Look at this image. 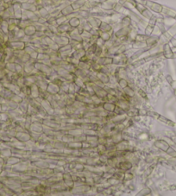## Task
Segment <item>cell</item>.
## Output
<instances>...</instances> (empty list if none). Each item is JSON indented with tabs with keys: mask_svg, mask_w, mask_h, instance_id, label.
Returning <instances> with one entry per match:
<instances>
[{
	"mask_svg": "<svg viewBox=\"0 0 176 196\" xmlns=\"http://www.w3.org/2000/svg\"><path fill=\"white\" fill-rule=\"evenodd\" d=\"M86 20L89 22V23L92 25V27L94 28V29H99V25H100V23H101V22H102V20H101L100 18H99V17H93V16L89 17Z\"/></svg>",
	"mask_w": 176,
	"mask_h": 196,
	"instance_id": "cell-9",
	"label": "cell"
},
{
	"mask_svg": "<svg viewBox=\"0 0 176 196\" xmlns=\"http://www.w3.org/2000/svg\"><path fill=\"white\" fill-rule=\"evenodd\" d=\"M99 31H103V32H111V33H114V30L112 28V24H110L109 23L105 21H102L99 27Z\"/></svg>",
	"mask_w": 176,
	"mask_h": 196,
	"instance_id": "cell-8",
	"label": "cell"
},
{
	"mask_svg": "<svg viewBox=\"0 0 176 196\" xmlns=\"http://www.w3.org/2000/svg\"><path fill=\"white\" fill-rule=\"evenodd\" d=\"M85 56H86V49L84 48H79V49H76V50H73V53H72V56L79 60H80L82 57H84Z\"/></svg>",
	"mask_w": 176,
	"mask_h": 196,
	"instance_id": "cell-13",
	"label": "cell"
},
{
	"mask_svg": "<svg viewBox=\"0 0 176 196\" xmlns=\"http://www.w3.org/2000/svg\"><path fill=\"white\" fill-rule=\"evenodd\" d=\"M145 6L147 8H149V10H152L153 11L157 13H161L162 11V6L159 4H156L154 1H146Z\"/></svg>",
	"mask_w": 176,
	"mask_h": 196,
	"instance_id": "cell-5",
	"label": "cell"
},
{
	"mask_svg": "<svg viewBox=\"0 0 176 196\" xmlns=\"http://www.w3.org/2000/svg\"><path fill=\"white\" fill-rule=\"evenodd\" d=\"M7 46L10 47L13 50H23L26 46V43L23 42L22 40H17V41H11L7 43Z\"/></svg>",
	"mask_w": 176,
	"mask_h": 196,
	"instance_id": "cell-3",
	"label": "cell"
},
{
	"mask_svg": "<svg viewBox=\"0 0 176 196\" xmlns=\"http://www.w3.org/2000/svg\"><path fill=\"white\" fill-rule=\"evenodd\" d=\"M86 0H73V2H71V5L74 10V11L80 10L83 7V5L86 4Z\"/></svg>",
	"mask_w": 176,
	"mask_h": 196,
	"instance_id": "cell-15",
	"label": "cell"
},
{
	"mask_svg": "<svg viewBox=\"0 0 176 196\" xmlns=\"http://www.w3.org/2000/svg\"><path fill=\"white\" fill-rule=\"evenodd\" d=\"M72 29H73V28L69 25L68 22L65 23L60 24V25H58V31H59V34H68Z\"/></svg>",
	"mask_w": 176,
	"mask_h": 196,
	"instance_id": "cell-11",
	"label": "cell"
},
{
	"mask_svg": "<svg viewBox=\"0 0 176 196\" xmlns=\"http://www.w3.org/2000/svg\"><path fill=\"white\" fill-rule=\"evenodd\" d=\"M23 30H24V33H25L26 35H29V36H33L36 32V29H35V27L33 23L27 26L26 28L23 29Z\"/></svg>",
	"mask_w": 176,
	"mask_h": 196,
	"instance_id": "cell-18",
	"label": "cell"
},
{
	"mask_svg": "<svg viewBox=\"0 0 176 196\" xmlns=\"http://www.w3.org/2000/svg\"><path fill=\"white\" fill-rule=\"evenodd\" d=\"M131 29H132L131 25L128 26V27H122L119 30H116L114 32V35L116 36L117 38H119V37H122V36H127L129 32H130Z\"/></svg>",
	"mask_w": 176,
	"mask_h": 196,
	"instance_id": "cell-4",
	"label": "cell"
},
{
	"mask_svg": "<svg viewBox=\"0 0 176 196\" xmlns=\"http://www.w3.org/2000/svg\"><path fill=\"white\" fill-rule=\"evenodd\" d=\"M22 9L25 10H30V11H33V12H36L37 10V6L35 4H32L30 2H25L22 4Z\"/></svg>",
	"mask_w": 176,
	"mask_h": 196,
	"instance_id": "cell-12",
	"label": "cell"
},
{
	"mask_svg": "<svg viewBox=\"0 0 176 196\" xmlns=\"http://www.w3.org/2000/svg\"><path fill=\"white\" fill-rule=\"evenodd\" d=\"M102 108L104 110H105L108 112H114V110L116 108V104L112 102H104L103 104H101Z\"/></svg>",
	"mask_w": 176,
	"mask_h": 196,
	"instance_id": "cell-14",
	"label": "cell"
},
{
	"mask_svg": "<svg viewBox=\"0 0 176 196\" xmlns=\"http://www.w3.org/2000/svg\"><path fill=\"white\" fill-rule=\"evenodd\" d=\"M86 1H87V0H86Z\"/></svg>",
	"mask_w": 176,
	"mask_h": 196,
	"instance_id": "cell-33",
	"label": "cell"
},
{
	"mask_svg": "<svg viewBox=\"0 0 176 196\" xmlns=\"http://www.w3.org/2000/svg\"><path fill=\"white\" fill-rule=\"evenodd\" d=\"M159 41V37L157 35H149L148 39L146 40V44L147 47L149 48H153L156 46V44Z\"/></svg>",
	"mask_w": 176,
	"mask_h": 196,
	"instance_id": "cell-10",
	"label": "cell"
},
{
	"mask_svg": "<svg viewBox=\"0 0 176 196\" xmlns=\"http://www.w3.org/2000/svg\"><path fill=\"white\" fill-rule=\"evenodd\" d=\"M73 12H74V10H73V8L72 7L71 4H67V5L64 6L63 8L61 9V10H60V14L63 15V16H66V17L70 15V14H72Z\"/></svg>",
	"mask_w": 176,
	"mask_h": 196,
	"instance_id": "cell-19",
	"label": "cell"
},
{
	"mask_svg": "<svg viewBox=\"0 0 176 196\" xmlns=\"http://www.w3.org/2000/svg\"><path fill=\"white\" fill-rule=\"evenodd\" d=\"M146 1H155V0H146Z\"/></svg>",
	"mask_w": 176,
	"mask_h": 196,
	"instance_id": "cell-32",
	"label": "cell"
},
{
	"mask_svg": "<svg viewBox=\"0 0 176 196\" xmlns=\"http://www.w3.org/2000/svg\"><path fill=\"white\" fill-rule=\"evenodd\" d=\"M123 92H124V94H126L129 98H133L135 96V90L132 87H130L129 85H127L126 87H125L123 89Z\"/></svg>",
	"mask_w": 176,
	"mask_h": 196,
	"instance_id": "cell-23",
	"label": "cell"
},
{
	"mask_svg": "<svg viewBox=\"0 0 176 196\" xmlns=\"http://www.w3.org/2000/svg\"><path fill=\"white\" fill-rule=\"evenodd\" d=\"M97 77L99 78L100 81L103 82L104 85H106L108 83H110V81H109V75L104 73H102L101 71L100 72L97 73Z\"/></svg>",
	"mask_w": 176,
	"mask_h": 196,
	"instance_id": "cell-21",
	"label": "cell"
},
{
	"mask_svg": "<svg viewBox=\"0 0 176 196\" xmlns=\"http://www.w3.org/2000/svg\"><path fill=\"white\" fill-rule=\"evenodd\" d=\"M41 43H42V44H43V46L49 48L52 44H54L55 42H54L53 38H51L50 36H47V35H45L44 36H43V37L41 38Z\"/></svg>",
	"mask_w": 176,
	"mask_h": 196,
	"instance_id": "cell-17",
	"label": "cell"
},
{
	"mask_svg": "<svg viewBox=\"0 0 176 196\" xmlns=\"http://www.w3.org/2000/svg\"><path fill=\"white\" fill-rule=\"evenodd\" d=\"M154 28H155L154 26H151V25H149V24H148V25L145 27L144 34L147 35H149H149H152V33L154 32Z\"/></svg>",
	"mask_w": 176,
	"mask_h": 196,
	"instance_id": "cell-28",
	"label": "cell"
},
{
	"mask_svg": "<svg viewBox=\"0 0 176 196\" xmlns=\"http://www.w3.org/2000/svg\"><path fill=\"white\" fill-rule=\"evenodd\" d=\"M134 178V175L129 172H125V179L126 181H131Z\"/></svg>",
	"mask_w": 176,
	"mask_h": 196,
	"instance_id": "cell-29",
	"label": "cell"
},
{
	"mask_svg": "<svg viewBox=\"0 0 176 196\" xmlns=\"http://www.w3.org/2000/svg\"><path fill=\"white\" fill-rule=\"evenodd\" d=\"M132 167H133L132 162L129 160H126V159H125L123 162H118L116 165L117 169H118L119 170L123 171V172H126V171L131 169Z\"/></svg>",
	"mask_w": 176,
	"mask_h": 196,
	"instance_id": "cell-2",
	"label": "cell"
},
{
	"mask_svg": "<svg viewBox=\"0 0 176 196\" xmlns=\"http://www.w3.org/2000/svg\"><path fill=\"white\" fill-rule=\"evenodd\" d=\"M150 189L148 188H145L144 189H142L141 193H138L137 195H142V194H144V195H146V194H150Z\"/></svg>",
	"mask_w": 176,
	"mask_h": 196,
	"instance_id": "cell-30",
	"label": "cell"
},
{
	"mask_svg": "<svg viewBox=\"0 0 176 196\" xmlns=\"http://www.w3.org/2000/svg\"><path fill=\"white\" fill-rule=\"evenodd\" d=\"M117 1L118 0H106L105 2L100 4V7L104 10H113Z\"/></svg>",
	"mask_w": 176,
	"mask_h": 196,
	"instance_id": "cell-6",
	"label": "cell"
},
{
	"mask_svg": "<svg viewBox=\"0 0 176 196\" xmlns=\"http://www.w3.org/2000/svg\"><path fill=\"white\" fill-rule=\"evenodd\" d=\"M131 47L133 48H137V49H142L147 47L146 42H138V41H134L131 43Z\"/></svg>",
	"mask_w": 176,
	"mask_h": 196,
	"instance_id": "cell-22",
	"label": "cell"
},
{
	"mask_svg": "<svg viewBox=\"0 0 176 196\" xmlns=\"http://www.w3.org/2000/svg\"><path fill=\"white\" fill-rule=\"evenodd\" d=\"M68 23L72 28H78L79 26L80 25V18L78 17H72V18L68 20Z\"/></svg>",
	"mask_w": 176,
	"mask_h": 196,
	"instance_id": "cell-20",
	"label": "cell"
},
{
	"mask_svg": "<svg viewBox=\"0 0 176 196\" xmlns=\"http://www.w3.org/2000/svg\"><path fill=\"white\" fill-rule=\"evenodd\" d=\"M97 62L100 64L101 66H108V65L112 64L113 62V56H102L99 58H98Z\"/></svg>",
	"mask_w": 176,
	"mask_h": 196,
	"instance_id": "cell-7",
	"label": "cell"
},
{
	"mask_svg": "<svg viewBox=\"0 0 176 196\" xmlns=\"http://www.w3.org/2000/svg\"><path fill=\"white\" fill-rule=\"evenodd\" d=\"M149 37V35L145 34H141V33H137L135 41H138V42H146V40Z\"/></svg>",
	"mask_w": 176,
	"mask_h": 196,
	"instance_id": "cell-27",
	"label": "cell"
},
{
	"mask_svg": "<svg viewBox=\"0 0 176 196\" xmlns=\"http://www.w3.org/2000/svg\"><path fill=\"white\" fill-rule=\"evenodd\" d=\"M131 22H132L131 17L128 15H126V16L121 18L120 21H119V24H120L121 28L122 27H128V26L131 25Z\"/></svg>",
	"mask_w": 176,
	"mask_h": 196,
	"instance_id": "cell-16",
	"label": "cell"
},
{
	"mask_svg": "<svg viewBox=\"0 0 176 196\" xmlns=\"http://www.w3.org/2000/svg\"><path fill=\"white\" fill-rule=\"evenodd\" d=\"M53 40H54V42L56 44H58L60 47H61V46H64V45L68 44L70 38H69L68 34H58L54 35Z\"/></svg>",
	"mask_w": 176,
	"mask_h": 196,
	"instance_id": "cell-1",
	"label": "cell"
},
{
	"mask_svg": "<svg viewBox=\"0 0 176 196\" xmlns=\"http://www.w3.org/2000/svg\"><path fill=\"white\" fill-rule=\"evenodd\" d=\"M138 95L142 98H147V94L145 92H143L142 89H139L138 90Z\"/></svg>",
	"mask_w": 176,
	"mask_h": 196,
	"instance_id": "cell-31",
	"label": "cell"
},
{
	"mask_svg": "<svg viewBox=\"0 0 176 196\" xmlns=\"http://www.w3.org/2000/svg\"><path fill=\"white\" fill-rule=\"evenodd\" d=\"M113 34H114V33H111V32H103V31H99V36L103 39L104 42L110 40Z\"/></svg>",
	"mask_w": 176,
	"mask_h": 196,
	"instance_id": "cell-24",
	"label": "cell"
},
{
	"mask_svg": "<svg viewBox=\"0 0 176 196\" xmlns=\"http://www.w3.org/2000/svg\"><path fill=\"white\" fill-rule=\"evenodd\" d=\"M117 85H119V87L124 89L125 87H126L127 85H129V81H127L126 79H124V78H120L118 81H117Z\"/></svg>",
	"mask_w": 176,
	"mask_h": 196,
	"instance_id": "cell-26",
	"label": "cell"
},
{
	"mask_svg": "<svg viewBox=\"0 0 176 196\" xmlns=\"http://www.w3.org/2000/svg\"><path fill=\"white\" fill-rule=\"evenodd\" d=\"M68 22V18L66 16H63V15H61L60 14L58 17H56V23H57V25H60V24H62V23H67Z\"/></svg>",
	"mask_w": 176,
	"mask_h": 196,
	"instance_id": "cell-25",
	"label": "cell"
}]
</instances>
